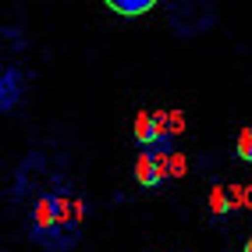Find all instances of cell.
Wrapping results in <instances>:
<instances>
[{"mask_svg": "<svg viewBox=\"0 0 252 252\" xmlns=\"http://www.w3.org/2000/svg\"><path fill=\"white\" fill-rule=\"evenodd\" d=\"M4 39H11L14 50H22V46H25V39H22V32H18V29H7V25H4Z\"/></svg>", "mask_w": 252, "mask_h": 252, "instance_id": "cell-10", "label": "cell"}, {"mask_svg": "<svg viewBox=\"0 0 252 252\" xmlns=\"http://www.w3.org/2000/svg\"><path fill=\"white\" fill-rule=\"evenodd\" d=\"M103 4L121 18H139V14H149L160 0H103Z\"/></svg>", "mask_w": 252, "mask_h": 252, "instance_id": "cell-6", "label": "cell"}, {"mask_svg": "<svg viewBox=\"0 0 252 252\" xmlns=\"http://www.w3.org/2000/svg\"><path fill=\"white\" fill-rule=\"evenodd\" d=\"M167 25H171L181 39L210 32L217 25V0H171V4H167Z\"/></svg>", "mask_w": 252, "mask_h": 252, "instance_id": "cell-1", "label": "cell"}, {"mask_svg": "<svg viewBox=\"0 0 252 252\" xmlns=\"http://www.w3.org/2000/svg\"><path fill=\"white\" fill-rule=\"evenodd\" d=\"M135 181L142 185V189H160V185L167 181L163 167H160V160L153 153H139V160H135Z\"/></svg>", "mask_w": 252, "mask_h": 252, "instance_id": "cell-5", "label": "cell"}, {"mask_svg": "<svg viewBox=\"0 0 252 252\" xmlns=\"http://www.w3.org/2000/svg\"><path fill=\"white\" fill-rule=\"evenodd\" d=\"M157 121H160V128L167 131V135H181V128H185V114L181 110H157Z\"/></svg>", "mask_w": 252, "mask_h": 252, "instance_id": "cell-8", "label": "cell"}, {"mask_svg": "<svg viewBox=\"0 0 252 252\" xmlns=\"http://www.w3.org/2000/svg\"><path fill=\"white\" fill-rule=\"evenodd\" d=\"M242 252H252V234H249V238H245V249Z\"/></svg>", "mask_w": 252, "mask_h": 252, "instance_id": "cell-11", "label": "cell"}, {"mask_svg": "<svg viewBox=\"0 0 252 252\" xmlns=\"http://www.w3.org/2000/svg\"><path fill=\"white\" fill-rule=\"evenodd\" d=\"M71 227V224H68ZM29 238L36 242L39 249L54 245V234L61 231V192H43L32 199V210H29V220H25Z\"/></svg>", "mask_w": 252, "mask_h": 252, "instance_id": "cell-2", "label": "cell"}, {"mask_svg": "<svg viewBox=\"0 0 252 252\" xmlns=\"http://www.w3.org/2000/svg\"><path fill=\"white\" fill-rule=\"evenodd\" d=\"M234 153L242 163H252V128H242L238 139H234Z\"/></svg>", "mask_w": 252, "mask_h": 252, "instance_id": "cell-9", "label": "cell"}, {"mask_svg": "<svg viewBox=\"0 0 252 252\" xmlns=\"http://www.w3.org/2000/svg\"><path fill=\"white\" fill-rule=\"evenodd\" d=\"M167 139H171V135H167V131L160 128V121H157V114H139L135 117V146L142 149V153H153V149L157 146H163Z\"/></svg>", "mask_w": 252, "mask_h": 252, "instance_id": "cell-4", "label": "cell"}, {"mask_svg": "<svg viewBox=\"0 0 252 252\" xmlns=\"http://www.w3.org/2000/svg\"><path fill=\"white\" fill-rule=\"evenodd\" d=\"M39 252H54V249H39Z\"/></svg>", "mask_w": 252, "mask_h": 252, "instance_id": "cell-12", "label": "cell"}, {"mask_svg": "<svg viewBox=\"0 0 252 252\" xmlns=\"http://www.w3.org/2000/svg\"><path fill=\"white\" fill-rule=\"evenodd\" d=\"M210 210H213V217H224V213H231V210H238V203H234V192L224 189V185H217V189L210 192Z\"/></svg>", "mask_w": 252, "mask_h": 252, "instance_id": "cell-7", "label": "cell"}, {"mask_svg": "<svg viewBox=\"0 0 252 252\" xmlns=\"http://www.w3.org/2000/svg\"><path fill=\"white\" fill-rule=\"evenodd\" d=\"M22 96H25V71L18 64H7L4 75H0V110L11 114L22 103Z\"/></svg>", "mask_w": 252, "mask_h": 252, "instance_id": "cell-3", "label": "cell"}]
</instances>
